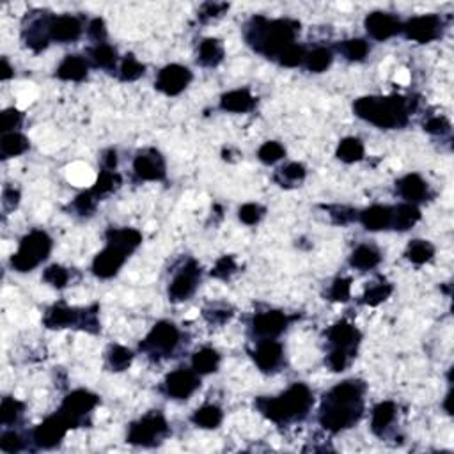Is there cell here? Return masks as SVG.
Segmentation results:
<instances>
[{
  "label": "cell",
  "mask_w": 454,
  "mask_h": 454,
  "mask_svg": "<svg viewBox=\"0 0 454 454\" xmlns=\"http://www.w3.org/2000/svg\"><path fill=\"white\" fill-rule=\"evenodd\" d=\"M392 291H394V288L390 284H376L364 293V296H362V302H364L366 305L376 307V305H380L382 302H385V300L392 295Z\"/></svg>",
  "instance_id": "47"
},
{
  "label": "cell",
  "mask_w": 454,
  "mask_h": 454,
  "mask_svg": "<svg viewBox=\"0 0 454 454\" xmlns=\"http://www.w3.org/2000/svg\"><path fill=\"white\" fill-rule=\"evenodd\" d=\"M105 238H107V245H114L124 252L132 254L142 243V233L134 227H121V229L110 227Z\"/></svg>",
  "instance_id": "22"
},
{
  "label": "cell",
  "mask_w": 454,
  "mask_h": 454,
  "mask_svg": "<svg viewBox=\"0 0 454 454\" xmlns=\"http://www.w3.org/2000/svg\"><path fill=\"white\" fill-rule=\"evenodd\" d=\"M305 174L307 170L302 163L293 162V163H288V165H284L282 169H279V173L275 174V181H277L281 187H289L291 183H298V181H302L303 177H305Z\"/></svg>",
  "instance_id": "43"
},
{
  "label": "cell",
  "mask_w": 454,
  "mask_h": 454,
  "mask_svg": "<svg viewBox=\"0 0 454 454\" xmlns=\"http://www.w3.org/2000/svg\"><path fill=\"white\" fill-rule=\"evenodd\" d=\"M98 201H100V199L94 197L93 192L86 190L80 195H76L75 202H73V208H75L80 215H91V213L94 211V208H96Z\"/></svg>",
  "instance_id": "53"
},
{
  "label": "cell",
  "mask_w": 454,
  "mask_h": 454,
  "mask_svg": "<svg viewBox=\"0 0 454 454\" xmlns=\"http://www.w3.org/2000/svg\"><path fill=\"white\" fill-rule=\"evenodd\" d=\"M107 361L108 368H110L112 371L121 373L130 368L132 361H134V354H132L128 348L121 347V344H114V347H110V350H108Z\"/></svg>",
  "instance_id": "39"
},
{
  "label": "cell",
  "mask_w": 454,
  "mask_h": 454,
  "mask_svg": "<svg viewBox=\"0 0 454 454\" xmlns=\"http://www.w3.org/2000/svg\"><path fill=\"white\" fill-rule=\"evenodd\" d=\"M223 412L222 408L216 407V404H204V407L197 408L192 415V422H194L197 428L202 429H215L222 424Z\"/></svg>",
  "instance_id": "32"
},
{
  "label": "cell",
  "mask_w": 454,
  "mask_h": 454,
  "mask_svg": "<svg viewBox=\"0 0 454 454\" xmlns=\"http://www.w3.org/2000/svg\"><path fill=\"white\" fill-rule=\"evenodd\" d=\"M68 429L69 426L62 419V415L55 414L45 419L40 426H36V429L33 431V438L36 442V446L41 447V449H52V447L59 446L62 442Z\"/></svg>",
  "instance_id": "15"
},
{
  "label": "cell",
  "mask_w": 454,
  "mask_h": 454,
  "mask_svg": "<svg viewBox=\"0 0 454 454\" xmlns=\"http://www.w3.org/2000/svg\"><path fill=\"white\" fill-rule=\"evenodd\" d=\"M220 364V355L219 351L213 350V348H201L194 354L192 357V369H194L197 375H209V373H215L219 369Z\"/></svg>",
  "instance_id": "31"
},
{
  "label": "cell",
  "mask_w": 454,
  "mask_h": 454,
  "mask_svg": "<svg viewBox=\"0 0 454 454\" xmlns=\"http://www.w3.org/2000/svg\"><path fill=\"white\" fill-rule=\"evenodd\" d=\"M105 169L107 170H116V165H117V153L114 151V149H110V151L105 153Z\"/></svg>",
  "instance_id": "61"
},
{
  "label": "cell",
  "mask_w": 454,
  "mask_h": 454,
  "mask_svg": "<svg viewBox=\"0 0 454 454\" xmlns=\"http://www.w3.org/2000/svg\"><path fill=\"white\" fill-rule=\"evenodd\" d=\"M82 20L76 18V16H50V23H48V36H50V41L71 43V41H76L82 36Z\"/></svg>",
  "instance_id": "20"
},
{
  "label": "cell",
  "mask_w": 454,
  "mask_h": 454,
  "mask_svg": "<svg viewBox=\"0 0 454 454\" xmlns=\"http://www.w3.org/2000/svg\"><path fill=\"white\" fill-rule=\"evenodd\" d=\"M167 429H169V426H167L165 417L160 412H153V414L144 415L130 426L127 440L134 446H155L165 435Z\"/></svg>",
  "instance_id": "8"
},
{
  "label": "cell",
  "mask_w": 454,
  "mask_h": 454,
  "mask_svg": "<svg viewBox=\"0 0 454 454\" xmlns=\"http://www.w3.org/2000/svg\"><path fill=\"white\" fill-rule=\"evenodd\" d=\"M87 34H89L91 40L96 41V45L105 43V37H107V25H105L103 20L94 18L93 22L89 23V27H87Z\"/></svg>",
  "instance_id": "58"
},
{
  "label": "cell",
  "mask_w": 454,
  "mask_h": 454,
  "mask_svg": "<svg viewBox=\"0 0 454 454\" xmlns=\"http://www.w3.org/2000/svg\"><path fill=\"white\" fill-rule=\"evenodd\" d=\"M201 387V375L194 369H176L163 382V390L173 400H188Z\"/></svg>",
  "instance_id": "12"
},
{
  "label": "cell",
  "mask_w": 454,
  "mask_h": 454,
  "mask_svg": "<svg viewBox=\"0 0 454 454\" xmlns=\"http://www.w3.org/2000/svg\"><path fill=\"white\" fill-rule=\"evenodd\" d=\"M366 385L359 380H347L328 390L320 408V422L325 429L339 433L351 428L364 412Z\"/></svg>",
  "instance_id": "1"
},
{
  "label": "cell",
  "mask_w": 454,
  "mask_h": 454,
  "mask_svg": "<svg viewBox=\"0 0 454 454\" xmlns=\"http://www.w3.org/2000/svg\"><path fill=\"white\" fill-rule=\"evenodd\" d=\"M204 316L209 323H226L233 316L231 309L227 307H213V310H204Z\"/></svg>",
  "instance_id": "59"
},
{
  "label": "cell",
  "mask_w": 454,
  "mask_h": 454,
  "mask_svg": "<svg viewBox=\"0 0 454 454\" xmlns=\"http://www.w3.org/2000/svg\"><path fill=\"white\" fill-rule=\"evenodd\" d=\"M284 155H286L284 146L279 144V142L275 141L264 142V144L260 148V151H257V158H260L263 163H267V165H272V163L279 162V160L284 158Z\"/></svg>",
  "instance_id": "45"
},
{
  "label": "cell",
  "mask_w": 454,
  "mask_h": 454,
  "mask_svg": "<svg viewBox=\"0 0 454 454\" xmlns=\"http://www.w3.org/2000/svg\"><path fill=\"white\" fill-rule=\"evenodd\" d=\"M289 318L281 310H267L256 314L252 320V332L260 339H275L288 328Z\"/></svg>",
  "instance_id": "19"
},
{
  "label": "cell",
  "mask_w": 454,
  "mask_h": 454,
  "mask_svg": "<svg viewBox=\"0 0 454 454\" xmlns=\"http://www.w3.org/2000/svg\"><path fill=\"white\" fill-rule=\"evenodd\" d=\"M264 211H267V209H264L263 206L256 204V202H247V204H243L242 208L238 209V216L247 226H256L264 216Z\"/></svg>",
  "instance_id": "50"
},
{
  "label": "cell",
  "mask_w": 454,
  "mask_h": 454,
  "mask_svg": "<svg viewBox=\"0 0 454 454\" xmlns=\"http://www.w3.org/2000/svg\"><path fill=\"white\" fill-rule=\"evenodd\" d=\"M440 30H442V20L436 15L414 16L401 25V33L407 36V40L417 41L422 45L436 40L440 36Z\"/></svg>",
  "instance_id": "11"
},
{
  "label": "cell",
  "mask_w": 454,
  "mask_h": 454,
  "mask_svg": "<svg viewBox=\"0 0 454 454\" xmlns=\"http://www.w3.org/2000/svg\"><path fill=\"white\" fill-rule=\"evenodd\" d=\"M335 156L344 163L361 162V160L364 158V144H362L361 139L357 137L343 139V141L339 142Z\"/></svg>",
  "instance_id": "36"
},
{
  "label": "cell",
  "mask_w": 454,
  "mask_h": 454,
  "mask_svg": "<svg viewBox=\"0 0 454 454\" xmlns=\"http://www.w3.org/2000/svg\"><path fill=\"white\" fill-rule=\"evenodd\" d=\"M130 254L117 249L114 245H107L93 261V274L100 279H110L117 275V272L123 268Z\"/></svg>",
  "instance_id": "17"
},
{
  "label": "cell",
  "mask_w": 454,
  "mask_h": 454,
  "mask_svg": "<svg viewBox=\"0 0 454 454\" xmlns=\"http://www.w3.org/2000/svg\"><path fill=\"white\" fill-rule=\"evenodd\" d=\"M23 114L18 110V108L11 107L6 108L2 112V134H9V132H15L16 128L22 124Z\"/></svg>",
  "instance_id": "52"
},
{
  "label": "cell",
  "mask_w": 454,
  "mask_h": 454,
  "mask_svg": "<svg viewBox=\"0 0 454 454\" xmlns=\"http://www.w3.org/2000/svg\"><path fill=\"white\" fill-rule=\"evenodd\" d=\"M450 400H453V392H449L446 396V403H443V408H446V412L447 414H453V408H450Z\"/></svg>",
  "instance_id": "63"
},
{
  "label": "cell",
  "mask_w": 454,
  "mask_h": 454,
  "mask_svg": "<svg viewBox=\"0 0 454 454\" xmlns=\"http://www.w3.org/2000/svg\"><path fill=\"white\" fill-rule=\"evenodd\" d=\"M361 222L368 231H383V229H390L392 223V208L382 204H375L371 208L364 209L361 213Z\"/></svg>",
  "instance_id": "25"
},
{
  "label": "cell",
  "mask_w": 454,
  "mask_h": 454,
  "mask_svg": "<svg viewBox=\"0 0 454 454\" xmlns=\"http://www.w3.org/2000/svg\"><path fill=\"white\" fill-rule=\"evenodd\" d=\"M433 256H435V247L426 240H414L407 249L408 261H412L414 264L428 263L433 260Z\"/></svg>",
  "instance_id": "40"
},
{
  "label": "cell",
  "mask_w": 454,
  "mask_h": 454,
  "mask_svg": "<svg viewBox=\"0 0 454 454\" xmlns=\"http://www.w3.org/2000/svg\"><path fill=\"white\" fill-rule=\"evenodd\" d=\"M45 327L48 328H68V327H78L82 330L87 332H98L100 330V323H98L96 316V307L93 309H73V307L62 305V303H57V305L50 307L47 310L43 318Z\"/></svg>",
  "instance_id": "6"
},
{
  "label": "cell",
  "mask_w": 454,
  "mask_h": 454,
  "mask_svg": "<svg viewBox=\"0 0 454 454\" xmlns=\"http://www.w3.org/2000/svg\"><path fill=\"white\" fill-rule=\"evenodd\" d=\"M98 403H100V397L96 394L89 392L86 389L73 390L71 394L64 397L59 414L68 422L69 429L78 428L83 422V419H86V415H89L96 408Z\"/></svg>",
  "instance_id": "9"
},
{
  "label": "cell",
  "mask_w": 454,
  "mask_h": 454,
  "mask_svg": "<svg viewBox=\"0 0 454 454\" xmlns=\"http://www.w3.org/2000/svg\"><path fill=\"white\" fill-rule=\"evenodd\" d=\"M332 61H334V54H332L328 48H314L310 54H307L305 57V66L309 71L313 73H323L325 69L330 68Z\"/></svg>",
  "instance_id": "41"
},
{
  "label": "cell",
  "mask_w": 454,
  "mask_h": 454,
  "mask_svg": "<svg viewBox=\"0 0 454 454\" xmlns=\"http://www.w3.org/2000/svg\"><path fill=\"white\" fill-rule=\"evenodd\" d=\"M351 295V279L348 277H339L335 279L334 284L330 286V291H328V296H330L332 302H348Z\"/></svg>",
  "instance_id": "49"
},
{
  "label": "cell",
  "mask_w": 454,
  "mask_h": 454,
  "mask_svg": "<svg viewBox=\"0 0 454 454\" xmlns=\"http://www.w3.org/2000/svg\"><path fill=\"white\" fill-rule=\"evenodd\" d=\"M229 9V4H219V2H208V4H204L201 8V11H199V20H202V22H206V20H211V18H219V16H222L223 13Z\"/></svg>",
  "instance_id": "57"
},
{
  "label": "cell",
  "mask_w": 454,
  "mask_h": 454,
  "mask_svg": "<svg viewBox=\"0 0 454 454\" xmlns=\"http://www.w3.org/2000/svg\"><path fill=\"white\" fill-rule=\"evenodd\" d=\"M29 149V139L25 135L18 134V132H9V134H2L0 139V153L2 158H13V156H20Z\"/></svg>",
  "instance_id": "33"
},
{
  "label": "cell",
  "mask_w": 454,
  "mask_h": 454,
  "mask_svg": "<svg viewBox=\"0 0 454 454\" xmlns=\"http://www.w3.org/2000/svg\"><path fill=\"white\" fill-rule=\"evenodd\" d=\"M23 412V403H20L15 397L8 396L2 400V404H0V422L4 426L15 424L20 419Z\"/></svg>",
  "instance_id": "44"
},
{
  "label": "cell",
  "mask_w": 454,
  "mask_h": 454,
  "mask_svg": "<svg viewBox=\"0 0 454 454\" xmlns=\"http://www.w3.org/2000/svg\"><path fill=\"white\" fill-rule=\"evenodd\" d=\"M0 449L4 453H18L23 449L22 436L16 431H4L0 436Z\"/></svg>",
  "instance_id": "54"
},
{
  "label": "cell",
  "mask_w": 454,
  "mask_h": 454,
  "mask_svg": "<svg viewBox=\"0 0 454 454\" xmlns=\"http://www.w3.org/2000/svg\"><path fill=\"white\" fill-rule=\"evenodd\" d=\"M380 261H382V256L371 245H359L350 257V264L357 270H373L378 267Z\"/></svg>",
  "instance_id": "34"
},
{
  "label": "cell",
  "mask_w": 454,
  "mask_h": 454,
  "mask_svg": "<svg viewBox=\"0 0 454 454\" xmlns=\"http://www.w3.org/2000/svg\"><path fill=\"white\" fill-rule=\"evenodd\" d=\"M121 185V176L116 173V170H101L100 176H98L96 183H94L93 188H89L93 192V195L96 199L103 197V195L110 194V192L116 190Z\"/></svg>",
  "instance_id": "37"
},
{
  "label": "cell",
  "mask_w": 454,
  "mask_h": 454,
  "mask_svg": "<svg viewBox=\"0 0 454 454\" xmlns=\"http://www.w3.org/2000/svg\"><path fill=\"white\" fill-rule=\"evenodd\" d=\"M305 57H307L305 48L295 43L291 45V47L286 48V50L279 55L277 61L279 64L286 66V68H296V66H300L302 62H305Z\"/></svg>",
  "instance_id": "46"
},
{
  "label": "cell",
  "mask_w": 454,
  "mask_h": 454,
  "mask_svg": "<svg viewBox=\"0 0 454 454\" xmlns=\"http://www.w3.org/2000/svg\"><path fill=\"white\" fill-rule=\"evenodd\" d=\"M89 73V64L80 55H66L64 61L59 64L55 75L66 82H82Z\"/></svg>",
  "instance_id": "26"
},
{
  "label": "cell",
  "mask_w": 454,
  "mask_h": 454,
  "mask_svg": "<svg viewBox=\"0 0 454 454\" xmlns=\"http://www.w3.org/2000/svg\"><path fill=\"white\" fill-rule=\"evenodd\" d=\"M190 82L192 71L187 66L169 64L160 69L158 76H156L155 87L160 93L167 94V96H177V94H181L187 89Z\"/></svg>",
  "instance_id": "13"
},
{
  "label": "cell",
  "mask_w": 454,
  "mask_h": 454,
  "mask_svg": "<svg viewBox=\"0 0 454 454\" xmlns=\"http://www.w3.org/2000/svg\"><path fill=\"white\" fill-rule=\"evenodd\" d=\"M300 33V23L295 20H268L254 16L245 27V40L257 54L268 59H277L288 47L295 45Z\"/></svg>",
  "instance_id": "2"
},
{
  "label": "cell",
  "mask_w": 454,
  "mask_h": 454,
  "mask_svg": "<svg viewBox=\"0 0 454 454\" xmlns=\"http://www.w3.org/2000/svg\"><path fill=\"white\" fill-rule=\"evenodd\" d=\"M397 192L407 202H421L428 197V183L419 174H407L396 183Z\"/></svg>",
  "instance_id": "24"
},
{
  "label": "cell",
  "mask_w": 454,
  "mask_h": 454,
  "mask_svg": "<svg viewBox=\"0 0 454 454\" xmlns=\"http://www.w3.org/2000/svg\"><path fill=\"white\" fill-rule=\"evenodd\" d=\"M89 57L96 68L112 71L117 64V50L107 43H100L89 50Z\"/></svg>",
  "instance_id": "35"
},
{
  "label": "cell",
  "mask_w": 454,
  "mask_h": 454,
  "mask_svg": "<svg viewBox=\"0 0 454 454\" xmlns=\"http://www.w3.org/2000/svg\"><path fill=\"white\" fill-rule=\"evenodd\" d=\"M238 270V264H236L235 257L233 256H222L220 260H216L215 267L211 268V277L222 279V281H227L231 277L235 272Z\"/></svg>",
  "instance_id": "51"
},
{
  "label": "cell",
  "mask_w": 454,
  "mask_h": 454,
  "mask_svg": "<svg viewBox=\"0 0 454 454\" xmlns=\"http://www.w3.org/2000/svg\"><path fill=\"white\" fill-rule=\"evenodd\" d=\"M20 202V192L15 188H6L2 195V204L6 209H15Z\"/></svg>",
  "instance_id": "60"
},
{
  "label": "cell",
  "mask_w": 454,
  "mask_h": 454,
  "mask_svg": "<svg viewBox=\"0 0 454 454\" xmlns=\"http://www.w3.org/2000/svg\"><path fill=\"white\" fill-rule=\"evenodd\" d=\"M328 343H330L332 350L343 351L348 357L354 359L357 354V348L361 344V332L357 330V327H354L348 321L341 320L328 330Z\"/></svg>",
  "instance_id": "14"
},
{
  "label": "cell",
  "mask_w": 454,
  "mask_h": 454,
  "mask_svg": "<svg viewBox=\"0 0 454 454\" xmlns=\"http://www.w3.org/2000/svg\"><path fill=\"white\" fill-rule=\"evenodd\" d=\"M282 357H284V348L275 339H260L252 354L254 362L263 373L275 371L281 366Z\"/></svg>",
  "instance_id": "21"
},
{
  "label": "cell",
  "mask_w": 454,
  "mask_h": 454,
  "mask_svg": "<svg viewBox=\"0 0 454 454\" xmlns=\"http://www.w3.org/2000/svg\"><path fill=\"white\" fill-rule=\"evenodd\" d=\"M396 419V404L392 401H382L373 408V417H371V429L375 435L382 436L385 433V429L392 424V421Z\"/></svg>",
  "instance_id": "30"
},
{
  "label": "cell",
  "mask_w": 454,
  "mask_h": 454,
  "mask_svg": "<svg viewBox=\"0 0 454 454\" xmlns=\"http://www.w3.org/2000/svg\"><path fill=\"white\" fill-rule=\"evenodd\" d=\"M48 23H50V16H43V18L34 20L29 25V29H25V43L34 52L45 50L48 47V43H50Z\"/></svg>",
  "instance_id": "27"
},
{
  "label": "cell",
  "mask_w": 454,
  "mask_h": 454,
  "mask_svg": "<svg viewBox=\"0 0 454 454\" xmlns=\"http://www.w3.org/2000/svg\"><path fill=\"white\" fill-rule=\"evenodd\" d=\"M180 339L181 334L176 325L170 321H158L141 343V350L149 355H156V357L160 355L167 357V355L174 354L180 344Z\"/></svg>",
  "instance_id": "7"
},
{
  "label": "cell",
  "mask_w": 454,
  "mask_h": 454,
  "mask_svg": "<svg viewBox=\"0 0 454 454\" xmlns=\"http://www.w3.org/2000/svg\"><path fill=\"white\" fill-rule=\"evenodd\" d=\"M354 112L361 120L382 128V130H396L408 123L410 103L400 94L390 96H364L354 103Z\"/></svg>",
  "instance_id": "3"
},
{
  "label": "cell",
  "mask_w": 454,
  "mask_h": 454,
  "mask_svg": "<svg viewBox=\"0 0 454 454\" xmlns=\"http://www.w3.org/2000/svg\"><path fill=\"white\" fill-rule=\"evenodd\" d=\"M327 211L332 216V220H334V223H341V226L350 223L357 216V211H354L351 208H347V206H328Z\"/></svg>",
  "instance_id": "55"
},
{
  "label": "cell",
  "mask_w": 454,
  "mask_h": 454,
  "mask_svg": "<svg viewBox=\"0 0 454 454\" xmlns=\"http://www.w3.org/2000/svg\"><path fill=\"white\" fill-rule=\"evenodd\" d=\"M197 61L206 68H215L223 61V45L216 37H206L199 45Z\"/></svg>",
  "instance_id": "29"
},
{
  "label": "cell",
  "mask_w": 454,
  "mask_h": 454,
  "mask_svg": "<svg viewBox=\"0 0 454 454\" xmlns=\"http://www.w3.org/2000/svg\"><path fill=\"white\" fill-rule=\"evenodd\" d=\"M421 220V209L412 202H403V204L392 208V223L390 227L396 231H408L410 227Z\"/></svg>",
  "instance_id": "28"
},
{
  "label": "cell",
  "mask_w": 454,
  "mask_h": 454,
  "mask_svg": "<svg viewBox=\"0 0 454 454\" xmlns=\"http://www.w3.org/2000/svg\"><path fill=\"white\" fill-rule=\"evenodd\" d=\"M401 25H403V23H401L396 16L383 11L371 13V15H368V18H366L364 22L368 34L376 41H387L396 36V34H400Z\"/></svg>",
  "instance_id": "18"
},
{
  "label": "cell",
  "mask_w": 454,
  "mask_h": 454,
  "mask_svg": "<svg viewBox=\"0 0 454 454\" xmlns=\"http://www.w3.org/2000/svg\"><path fill=\"white\" fill-rule=\"evenodd\" d=\"M339 50L348 61L361 62L368 57L369 54V43L366 40H361V37H354V40H347L339 45Z\"/></svg>",
  "instance_id": "38"
},
{
  "label": "cell",
  "mask_w": 454,
  "mask_h": 454,
  "mask_svg": "<svg viewBox=\"0 0 454 454\" xmlns=\"http://www.w3.org/2000/svg\"><path fill=\"white\" fill-rule=\"evenodd\" d=\"M43 281L48 282L50 286H54V288L62 289L68 284L69 272L66 270L64 267H61V264H52V267H48L47 270H45Z\"/></svg>",
  "instance_id": "48"
},
{
  "label": "cell",
  "mask_w": 454,
  "mask_h": 454,
  "mask_svg": "<svg viewBox=\"0 0 454 454\" xmlns=\"http://www.w3.org/2000/svg\"><path fill=\"white\" fill-rule=\"evenodd\" d=\"M424 130L433 135H446L450 132V123L443 116L429 117V120L424 123Z\"/></svg>",
  "instance_id": "56"
},
{
  "label": "cell",
  "mask_w": 454,
  "mask_h": 454,
  "mask_svg": "<svg viewBox=\"0 0 454 454\" xmlns=\"http://www.w3.org/2000/svg\"><path fill=\"white\" fill-rule=\"evenodd\" d=\"M254 107H256V98L250 94L249 89L229 91L220 98V108L226 112L245 114V112L254 110Z\"/></svg>",
  "instance_id": "23"
},
{
  "label": "cell",
  "mask_w": 454,
  "mask_h": 454,
  "mask_svg": "<svg viewBox=\"0 0 454 454\" xmlns=\"http://www.w3.org/2000/svg\"><path fill=\"white\" fill-rule=\"evenodd\" d=\"M144 73H146V66L142 64L134 54L124 55L120 68V78L123 80V82H135V80L141 78Z\"/></svg>",
  "instance_id": "42"
},
{
  "label": "cell",
  "mask_w": 454,
  "mask_h": 454,
  "mask_svg": "<svg viewBox=\"0 0 454 454\" xmlns=\"http://www.w3.org/2000/svg\"><path fill=\"white\" fill-rule=\"evenodd\" d=\"M0 78L2 80H9L11 78L13 75H15V71H13V68H11V64H9L8 62V59H2V62H0Z\"/></svg>",
  "instance_id": "62"
},
{
  "label": "cell",
  "mask_w": 454,
  "mask_h": 454,
  "mask_svg": "<svg viewBox=\"0 0 454 454\" xmlns=\"http://www.w3.org/2000/svg\"><path fill=\"white\" fill-rule=\"evenodd\" d=\"M199 281H201V267L197 264V261L188 260L185 267L177 272L176 277L173 279V282H170L169 298L173 302H185V300H188L194 295Z\"/></svg>",
  "instance_id": "10"
},
{
  "label": "cell",
  "mask_w": 454,
  "mask_h": 454,
  "mask_svg": "<svg viewBox=\"0 0 454 454\" xmlns=\"http://www.w3.org/2000/svg\"><path fill=\"white\" fill-rule=\"evenodd\" d=\"M313 407V392L305 383H293L277 397H257L256 408L275 424L303 419Z\"/></svg>",
  "instance_id": "4"
},
{
  "label": "cell",
  "mask_w": 454,
  "mask_h": 454,
  "mask_svg": "<svg viewBox=\"0 0 454 454\" xmlns=\"http://www.w3.org/2000/svg\"><path fill=\"white\" fill-rule=\"evenodd\" d=\"M50 250L52 238L48 236V233L34 229L22 238L18 250L11 257V267L20 274L33 272L50 256Z\"/></svg>",
  "instance_id": "5"
},
{
  "label": "cell",
  "mask_w": 454,
  "mask_h": 454,
  "mask_svg": "<svg viewBox=\"0 0 454 454\" xmlns=\"http://www.w3.org/2000/svg\"><path fill=\"white\" fill-rule=\"evenodd\" d=\"M134 173L141 181H160L165 177V162L156 149H146L135 156Z\"/></svg>",
  "instance_id": "16"
}]
</instances>
